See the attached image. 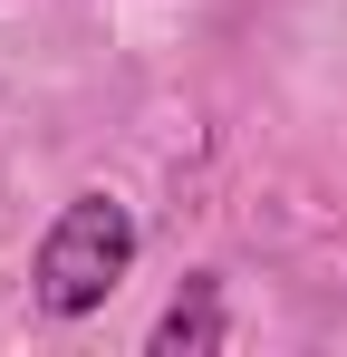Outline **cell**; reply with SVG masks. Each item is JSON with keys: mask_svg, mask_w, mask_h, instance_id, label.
Segmentation results:
<instances>
[{"mask_svg": "<svg viewBox=\"0 0 347 357\" xmlns=\"http://www.w3.org/2000/svg\"><path fill=\"white\" fill-rule=\"evenodd\" d=\"M125 261H135V213L116 193H77L49 222V241H39V309L49 319H87L125 280Z\"/></svg>", "mask_w": 347, "mask_h": 357, "instance_id": "1", "label": "cell"}, {"mask_svg": "<svg viewBox=\"0 0 347 357\" xmlns=\"http://www.w3.org/2000/svg\"><path fill=\"white\" fill-rule=\"evenodd\" d=\"M231 328H222V280L213 271H193L183 290H174V309L155 319V357H213Z\"/></svg>", "mask_w": 347, "mask_h": 357, "instance_id": "2", "label": "cell"}]
</instances>
